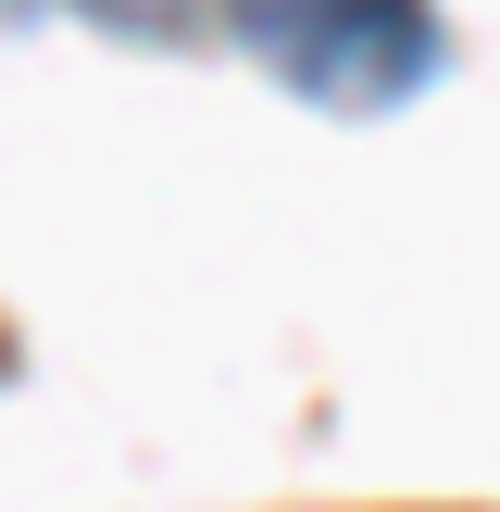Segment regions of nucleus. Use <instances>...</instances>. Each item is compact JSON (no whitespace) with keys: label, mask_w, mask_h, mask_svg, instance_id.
Returning <instances> with one entry per match:
<instances>
[{"label":"nucleus","mask_w":500,"mask_h":512,"mask_svg":"<svg viewBox=\"0 0 500 512\" xmlns=\"http://www.w3.org/2000/svg\"><path fill=\"white\" fill-rule=\"evenodd\" d=\"M250 75H275L313 113H400L413 88L450 75L438 0H213Z\"/></svg>","instance_id":"obj_1"}]
</instances>
